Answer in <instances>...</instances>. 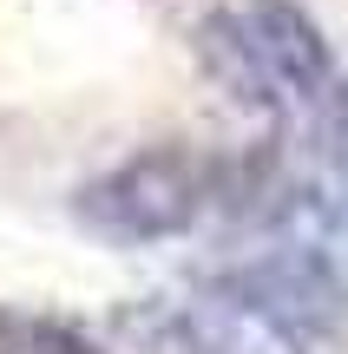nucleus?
Returning a JSON list of instances; mask_svg holds the SVG:
<instances>
[{
	"mask_svg": "<svg viewBox=\"0 0 348 354\" xmlns=\"http://www.w3.org/2000/svg\"><path fill=\"white\" fill-rule=\"evenodd\" d=\"M204 59L244 105L309 118L342 86L329 39L296 0H230L204 20Z\"/></svg>",
	"mask_w": 348,
	"mask_h": 354,
	"instance_id": "obj_1",
	"label": "nucleus"
},
{
	"mask_svg": "<svg viewBox=\"0 0 348 354\" xmlns=\"http://www.w3.org/2000/svg\"><path fill=\"white\" fill-rule=\"evenodd\" d=\"M223 197V171L197 151H178V145H158V151H138L125 165H112L105 177L79 184L73 216L79 230H92L99 243H165L184 236V230L204 216V203Z\"/></svg>",
	"mask_w": 348,
	"mask_h": 354,
	"instance_id": "obj_2",
	"label": "nucleus"
},
{
	"mask_svg": "<svg viewBox=\"0 0 348 354\" xmlns=\"http://www.w3.org/2000/svg\"><path fill=\"white\" fill-rule=\"evenodd\" d=\"M217 295L289 348H329L348 328V282L336 269V250L315 243L250 256L244 269L217 276Z\"/></svg>",
	"mask_w": 348,
	"mask_h": 354,
	"instance_id": "obj_3",
	"label": "nucleus"
},
{
	"mask_svg": "<svg viewBox=\"0 0 348 354\" xmlns=\"http://www.w3.org/2000/svg\"><path fill=\"white\" fill-rule=\"evenodd\" d=\"M138 354H276L270 328L244 315V308H210V302H152L145 315L125 322Z\"/></svg>",
	"mask_w": 348,
	"mask_h": 354,
	"instance_id": "obj_4",
	"label": "nucleus"
},
{
	"mask_svg": "<svg viewBox=\"0 0 348 354\" xmlns=\"http://www.w3.org/2000/svg\"><path fill=\"white\" fill-rule=\"evenodd\" d=\"M0 354H99L86 335L59 328V322H33V315H0Z\"/></svg>",
	"mask_w": 348,
	"mask_h": 354,
	"instance_id": "obj_5",
	"label": "nucleus"
}]
</instances>
